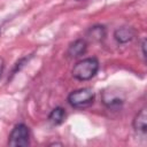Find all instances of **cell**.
<instances>
[{"label":"cell","instance_id":"cell-1","mask_svg":"<svg viewBox=\"0 0 147 147\" xmlns=\"http://www.w3.org/2000/svg\"><path fill=\"white\" fill-rule=\"evenodd\" d=\"M99 70V61L96 57H86L80 61H78L72 70H71V75L74 78L78 79V80H90L91 78H93L96 72Z\"/></svg>","mask_w":147,"mask_h":147},{"label":"cell","instance_id":"cell-2","mask_svg":"<svg viewBox=\"0 0 147 147\" xmlns=\"http://www.w3.org/2000/svg\"><path fill=\"white\" fill-rule=\"evenodd\" d=\"M94 101V92L91 88H79L68 95V102L71 107L83 109L91 106Z\"/></svg>","mask_w":147,"mask_h":147},{"label":"cell","instance_id":"cell-3","mask_svg":"<svg viewBox=\"0 0 147 147\" xmlns=\"http://www.w3.org/2000/svg\"><path fill=\"white\" fill-rule=\"evenodd\" d=\"M8 145L11 147H26L30 145V130L25 124H17L11 130Z\"/></svg>","mask_w":147,"mask_h":147},{"label":"cell","instance_id":"cell-4","mask_svg":"<svg viewBox=\"0 0 147 147\" xmlns=\"http://www.w3.org/2000/svg\"><path fill=\"white\" fill-rule=\"evenodd\" d=\"M133 129L138 134L141 136H146L147 132V113H146V108H141L139 110V113L136 115V117L133 118Z\"/></svg>","mask_w":147,"mask_h":147},{"label":"cell","instance_id":"cell-5","mask_svg":"<svg viewBox=\"0 0 147 147\" xmlns=\"http://www.w3.org/2000/svg\"><path fill=\"white\" fill-rule=\"evenodd\" d=\"M86 48H87L86 41L84 39H77V40H75L74 42H71L69 45L67 54L70 57H79V56L85 54Z\"/></svg>","mask_w":147,"mask_h":147},{"label":"cell","instance_id":"cell-6","mask_svg":"<svg viewBox=\"0 0 147 147\" xmlns=\"http://www.w3.org/2000/svg\"><path fill=\"white\" fill-rule=\"evenodd\" d=\"M134 37V31L132 28L127 26H122L115 30L114 32V38L118 44H126L131 41Z\"/></svg>","mask_w":147,"mask_h":147},{"label":"cell","instance_id":"cell-7","mask_svg":"<svg viewBox=\"0 0 147 147\" xmlns=\"http://www.w3.org/2000/svg\"><path fill=\"white\" fill-rule=\"evenodd\" d=\"M65 110L62 108V107H56L54 108L49 115H48V122L52 124V125H60L64 122L65 119Z\"/></svg>","mask_w":147,"mask_h":147},{"label":"cell","instance_id":"cell-8","mask_svg":"<svg viewBox=\"0 0 147 147\" xmlns=\"http://www.w3.org/2000/svg\"><path fill=\"white\" fill-rule=\"evenodd\" d=\"M106 36V29L103 25H94L87 31V37L93 41H100Z\"/></svg>","mask_w":147,"mask_h":147},{"label":"cell","instance_id":"cell-9","mask_svg":"<svg viewBox=\"0 0 147 147\" xmlns=\"http://www.w3.org/2000/svg\"><path fill=\"white\" fill-rule=\"evenodd\" d=\"M103 103L110 109H118L123 105V99H121L119 96H108L107 94H103Z\"/></svg>","mask_w":147,"mask_h":147},{"label":"cell","instance_id":"cell-10","mask_svg":"<svg viewBox=\"0 0 147 147\" xmlns=\"http://www.w3.org/2000/svg\"><path fill=\"white\" fill-rule=\"evenodd\" d=\"M3 69H5V60L0 56V78H1V76H2Z\"/></svg>","mask_w":147,"mask_h":147},{"label":"cell","instance_id":"cell-11","mask_svg":"<svg viewBox=\"0 0 147 147\" xmlns=\"http://www.w3.org/2000/svg\"><path fill=\"white\" fill-rule=\"evenodd\" d=\"M141 48H142V56L146 57V51H145V48H146V40H145V39H144L142 42H141Z\"/></svg>","mask_w":147,"mask_h":147},{"label":"cell","instance_id":"cell-12","mask_svg":"<svg viewBox=\"0 0 147 147\" xmlns=\"http://www.w3.org/2000/svg\"><path fill=\"white\" fill-rule=\"evenodd\" d=\"M0 34H1V30H0Z\"/></svg>","mask_w":147,"mask_h":147}]
</instances>
